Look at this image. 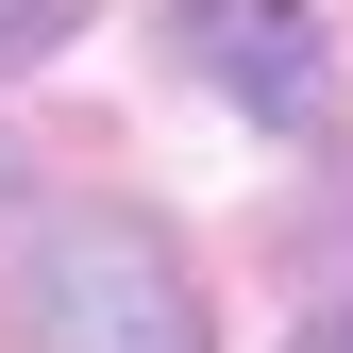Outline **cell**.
<instances>
[{"label": "cell", "instance_id": "1", "mask_svg": "<svg viewBox=\"0 0 353 353\" xmlns=\"http://www.w3.org/2000/svg\"><path fill=\"white\" fill-rule=\"evenodd\" d=\"M17 353H202V286L135 202H68L17 252Z\"/></svg>", "mask_w": 353, "mask_h": 353}, {"label": "cell", "instance_id": "2", "mask_svg": "<svg viewBox=\"0 0 353 353\" xmlns=\"http://www.w3.org/2000/svg\"><path fill=\"white\" fill-rule=\"evenodd\" d=\"M168 34L202 51V84H219L236 118H270V135H320L336 68H320V17H303V0H168Z\"/></svg>", "mask_w": 353, "mask_h": 353}, {"label": "cell", "instance_id": "3", "mask_svg": "<svg viewBox=\"0 0 353 353\" xmlns=\"http://www.w3.org/2000/svg\"><path fill=\"white\" fill-rule=\"evenodd\" d=\"M34 51H68V0H0V68H34Z\"/></svg>", "mask_w": 353, "mask_h": 353}, {"label": "cell", "instance_id": "4", "mask_svg": "<svg viewBox=\"0 0 353 353\" xmlns=\"http://www.w3.org/2000/svg\"><path fill=\"white\" fill-rule=\"evenodd\" d=\"M303 353H353V303H320V320H303Z\"/></svg>", "mask_w": 353, "mask_h": 353}]
</instances>
